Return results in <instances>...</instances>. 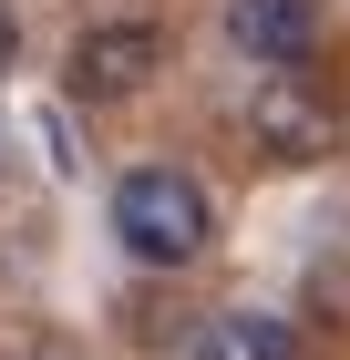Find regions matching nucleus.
<instances>
[{"label":"nucleus","mask_w":350,"mask_h":360,"mask_svg":"<svg viewBox=\"0 0 350 360\" xmlns=\"http://www.w3.org/2000/svg\"><path fill=\"white\" fill-rule=\"evenodd\" d=\"M113 248L135 268H196L216 248V195L186 165H124L113 175Z\"/></svg>","instance_id":"f257e3e1"},{"label":"nucleus","mask_w":350,"mask_h":360,"mask_svg":"<svg viewBox=\"0 0 350 360\" xmlns=\"http://www.w3.org/2000/svg\"><path fill=\"white\" fill-rule=\"evenodd\" d=\"M247 144H258L268 165H320L330 144H340V113H330V93L309 83V72H258V93H247Z\"/></svg>","instance_id":"f03ea898"},{"label":"nucleus","mask_w":350,"mask_h":360,"mask_svg":"<svg viewBox=\"0 0 350 360\" xmlns=\"http://www.w3.org/2000/svg\"><path fill=\"white\" fill-rule=\"evenodd\" d=\"M165 72V31L155 21H93L73 41V93L82 103H124V93H144Z\"/></svg>","instance_id":"7ed1b4c3"},{"label":"nucleus","mask_w":350,"mask_h":360,"mask_svg":"<svg viewBox=\"0 0 350 360\" xmlns=\"http://www.w3.org/2000/svg\"><path fill=\"white\" fill-rule=\"evenodd\" d=\"M216 31H227V52L258 62V72H299V62L320 52V0H227Z\"/></svg>","instance_id":"20e7f679"},{"label":"nucleus","mask_w":350,"mask_h":360,"mask_svg":"<svg viewBox=\"0 0 350 360\" xmlns=\"http://www.w3.org/2000/svg\"><path fill=\"white\" fill-rule=\"evenodd\" d=\"M186 360H299V319H278V309H206L186 330Z\"/></svg>","instance_id":"39448f33"},{"label":"nucleus","mask_w":350,"mask_h":360,"mask_svg":"<svg viewBox=\"0 0 350 360\" xmlns=\"http://www.w3.org/2000/svg\"><path fill=\"white\" fill-rule=\"evenodd\" d=\"M11 72H21V11L0 0V83H11Z\"/></svg>","instance_id":"423d86ee"},{"label":"nucleus","mask_w":350,"mask_h":360,"mask_svg":"<svg viewBox=\"0 0 350 360\" xmlns=\"http://www.w3.org/2000/svg\"><path fill=\"white\" fill-rule=\"evenodd\" d=\"M31 360H73V350H31Z\"/></svg>","instance_id":"0eeeda50"},{"label":"nucleus","mask_w":350,"mask_h":360,"mask_svg":"<svg viewBox=\"0 0 350 360\" xmlns=\"http://www.w3.org/2000/svg\"><path fill=\"white\" fill-rule=\"evenodd\" d=\"M0 155H11V134H0Z\"/></svg>","instance_id":"6e6552de"}]
</instances>
